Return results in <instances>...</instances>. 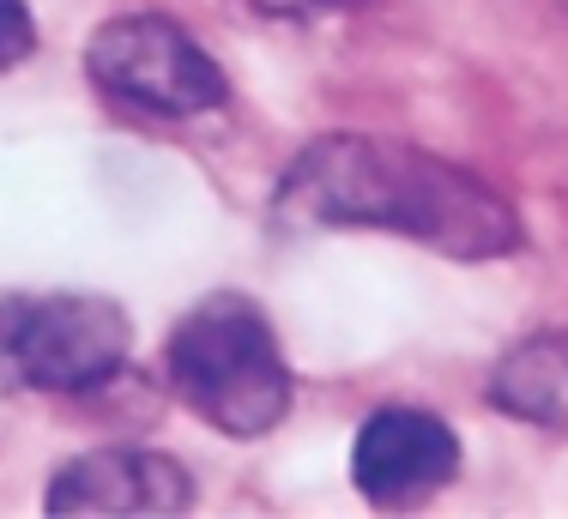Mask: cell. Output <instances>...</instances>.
I'll return each instance as SVG.
<instances>
[{"instance_id": "1", "label": "cell", "mask_w": 568, "mask_h": 519, "mask_svg": "<svg viewBox=\"0 0 568 519\" xmlns=\"http://www.w3.org/2000/svg\"><path fill=\"white\" fill-rule=\"evenodd\" d=\"M273 224L291 236L387 230L448 260H496L520 248V217L484 175L369 133H327L303 145L273 187Z\"/></svg>"}, {"instance_id": "2", "label": "cell", "mask_w": 568, "mask_h": 519, "mask_svg": "<svg viewBox=\"0 0 568 519\" xmlns=\"http://www.w3.org/2000/svg\"><path fill=\"white\" fill-rule=\"evenodd\" d=\"M164 368L175 399L230 441H254L291 411V363L248 296H206L187 308L170 333Z\"/></svg>"}, {"instance_id": "3", "label": "cell", "mask_w": 568, "mask_h": 519, "mask_svg": "<svg viewBox=\"0 0 568 519\" xmlns=\"http://www.w3.org/2000/svg\"><path fill=\"white\" fill-rule=\"evenodd\" d=\"M128 314L103 296H12L0 303V393H98L128 368Z\"/></svg>"}, {"instance_id": "4", "label": "cell", "mask_w": 568, "mask_h": 519, "mask_svg": "<svg viewBox=\"0 0 568 519\" xmlns=\"http://www.w3.org/2000/svg\"><path fill=\"white\" fill-rule=\"evenodd\" d=\"M85 73L115 103L164 121L206 115L230 98L219 61L164 12H121V19L98 24V37L85 43Z\"/></svg>"}, {"instance_id": "5", "label": "cell", "mask_w": 568, "mask_h": 519, "mask_svg": "<svg viewBox=\"0 0 568 519\" xmlns=\"http://www.w3.org/2000/svg\"><path fill=\"white\" fill-rule=\"evenodd\" d=\"M459 471V435L436 411L417 405H387L357 429L351 447V484L369 508L405 513L417 501H429L436 489H448Z\"/></svg>"}, {"instance_id": "6", "label": "cell", "mask_w": 568, "mask_h": 519, "mask_svg": "<svg viewBox=\"0 0 568 519\" xmlns=\"http://www.w3.org/2000/svg\"><path fill=\"white\" fill-rule=\"evenodd\" d=\"M49 519H175L194 513V477L170 454L145 447H110V454L67 459L49 477Z\"/></svg>"}, {"instance_id": "7", "label": "cell", "mask_w": 568, "mask_h": 519, "mask_svg": "<svg viewBox=\"0 0 568 519\" xmlns=\"http://www.w3.org/2000/svg\"><path fill=\"white\" fill-rule=\"evenodd\" d=\"M496 411L538 423V429H568V333H538L514 345L490 375Z\"/></svg>"}, {"instance_id": "8", "label": "cell", "mask_w": 568, "mask_h": 519, "mask_svg": "<svg viewBox=\"0 0 568 519\" xmlns=\"http://www.w3.org/2000/svg\"><path fill=\"white\" fill-rule=\"evenodd\" d=\"M31 49H37L31 7H24V0H0V73H12Z\"/></svg>"}, {"instance_id": "9", "label": "cell", "mask_w": 568, "mask_h": 519, "mask_svg": "<svg viewBox=\"0 0 568 519\" xmlns=\"http://www.w3.org/2000/svg\"><path fill=\"white\" fill-rule=\"evenodd\" d=\"M248 7L266 19H315V12H339L351 0H248Z\"/></svg>"}]
</instances>
